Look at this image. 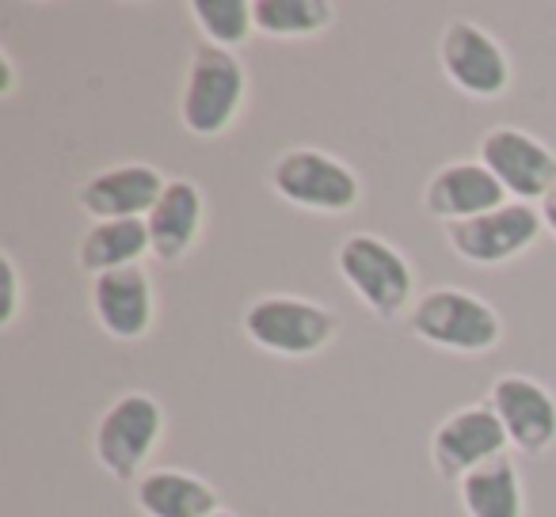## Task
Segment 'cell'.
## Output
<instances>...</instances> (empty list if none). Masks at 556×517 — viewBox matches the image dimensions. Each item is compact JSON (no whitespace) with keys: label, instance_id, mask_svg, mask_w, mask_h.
Returning <instances> with one entry per match:
<instances>
[{"label":"cell","instance_id":"cell-3","mask_svg":"<svg viewBox=\"0 0 556 517\" xmlns=\"http://www.w3.org/2000/svg\"><path fill=\"white\" fill-rule=\"evenodd\" d=\"M408 332L419 342L457 358L492 354L503 339V316L492 301L465 286H434L408 312Z\"/></svg>","mask_w":556,"mask_h":517},{"label":"cell","instance_id":"cell-22","mask_svg":"<svg viewBox=\"0 0 556 517\" xmlns=\"http://www.w3.org/2000/svg\"><path fill=\"white\" fill-rule=\"evenodd\" d=\"M538 214H541V224H545V232L556 240V186L538 202Z\"/></svg>","mask_w":556,"mask_h":517},{"label":"cell","instance_id":"cell-18","mask_svg":"<svg viewBox=\"0 0 556 517\" xmlns=\"http://www.w3.org/2000/svg\"><path fill=\"white\" fill-rule=\"evenodd\" d=\"M146 255H153L146 221H92L77 244V267L88 279H100L111 271L141 267Z\"/></svg>","mask_w":556,"mask_h":517},{"label":"cell","instance_id":"cell-23","mask_svg":"<svg viewBox=\"0 0 556 517\" xmlns=\"http://www.w3.org/2000/svg\"><path fill=\"white\" fill-rule=\"evenodd\" d=\"M0 95H12V88H16V65H12V54L9 50H0Z\"/></svg>","mask_w":556,"mask_h":517},{"label":"cell","instance_id":"cell-20","mask_svg":"<svg viewBox=\"0 0 556 517\" xmlns=\"http://www.w3.org/2000/svg\"><path fill=\"white\" fill-rule=\"evenodd\" d=\"M191 20L206 47L232 50V54L255 35L252 0H191Z\"/></svg>","mask_w":556,"mask_h":517},{"label":"cell","instance_id":"cell-7","mask_svg":"<svg viewBox=\"0 0 556 517\" xmlns=\"http://www.w3.org/2000/svg\"><path fill=\"white\" fill-rule=\"evenodd\" d=\"M439 69L450 80V88H457L462 95L480 103H492L500 95H507L510 80H515V69H510V57L503 50V42L488 27L472 24V20H450L442 27Z\"/></svg>","mask_w":556,"mask_h":517},{"label":"cell","instance_id":"cell-16","mask_svg":"<svg viewBox=\"0 0 556 517\" xmlns=\"http://www.w3.org/2000/svg\"><path fill=\"white\" fill-rule=\"evenodd\" d=\"M134 502L146 517H210L222 509L217 487L187 468H149L134 483Z\"/></svg>","mask_w":556,"mask_h":517},{"label":"cell","instance_id":"cell-11","mask_svg":"<svg viewBox=\"0 0 556 517\" xmlns=\"http://www.w3.org/2000/svg\"><path fill=\"white\" fill-rule=\"evenodd\" d=\"M484 403L495 411L510 449L526 461H538L556 445V396L526 373H500Z\"/></svg>","mask_w":556,"mask_h":517},{"label":"cell","instance_id":"cell-24","mask_svg":"<svg viewBox=\"0 0 556 517\" xmlns=\"http://www.w3.org/2000/svg\"><path fill=\"white\" fill-rule=\"evenodd\" d=\"M210 517H237V514H232V509H225V506H222V509H217V514H210Z\"/></svg>","mask_w":556,"mask_h":517},{"label":"cell","instance_id":"cell-10","mask_svg":"<svg viewBox=\"0 0 556 517\" xmlns=\"http://www.w3.org/2000/svg\"><path fill=\"white\" fill-rule=\"evenodd\" d=\"M510 453V441L503 434L495 411L480 403H465V408L450 411L431 434V445H427V456H431V468L439 479L446 483H462L469 471H477L480 464L495 461V456Z\"/></svg>","mask_w":556,"mask_h":517},{"label":"cell","instance_id":"cell-9","mask_svg":"<svg viewBox=\"0 0 556 517\" xmlns=\"http://www.w3.org/2000/svg\"><path fill=\"white\" fill-rule=\"evenodd\" d=\"M477 160L500 179L510 202L538 206L556 186V153L541 138L518 126H492L480 133Z\"/></svg>","mask_w":556,"mask_h":517},{"label":"cell","instance_id":"cell-1","mask_svg":"<svg viewBox=\"0 0 556 517\" xmlns=\"http://www.w3.org/2000/svg\"><path fill=\"white\" fill-rule=\"evenodd\" d=\"M332 263L336 274L343 279V286L355 294V301L370 316H378L381 324H396V320L416 309L419 294L408 255L396 244H389L386 236H378V232H351V236H343Z\"/></svg>","mask_w":556,"mask_h":517},{"label":"cell","instance_id":"cell-13","mask_svg":"<svg viewBox=\"0 0 556 517\" xmlns=\"http://www.w3.org/2000/svg\"><path fill=\"white\" fill-rule=\"evenodd\" d=\"M92 316L111 339L141 342L156 324V282L146 267H126L92 279L88 286Z\"/></svg>","mask_w":556,"mask_h":517},{"label":"cell","instance_id":"cell-17","mask_svg":"<svg viewBox=\"0 0 556 517\" xmlns=\"http://www.w3.org/2000/svg\"><path fill=\"white\" fill-rule=\"evenodd\" d=\"M457 502L465 517H526V487L518 461L503 453L480 464L457 483Z\"/></svg>","mask_w":556,"mask_h":517},{"label":"cell","instance_id":"cell-12","mask_svg":"<svg viewBox=\"0 0 556 517\" xmlns=\"http://www.w3.org/2000/svg\"><path fill=\"white\" fill-rule=\"evenodd\" d=\"M164 186L168 179L153 164H111L80 183L77 202L92 221H146L149 209L161 202Z\"/></svg>","mask_w":556,"mask_h":517},{"label":"cell","instance_id":"cell-15","mask_svg":"<svg viewBox=\"0 0 556 517\" xmlns=\"http://www.w3.org/2000/svg\"><path fill=\"white\" fill-rule=\"evenodd\" d=\"M206 224V194L194 179H168L161 202L149 209L146 229L153 244V259L161 263H184L194 251Z\"/></svg>","mask_w":556,"mask_h":517},{"label":"cell","instance_id":"cell-6","mask_svg":"<svg viewBox=\"0 0 556 517\" xmlns=\"http://www.w3.org/2000/svg\"><path fill=\"white\" fill-rule=\"evenodd\" d=\"M164 438V408L149 392H123L92 430V456L111 479L138 483L146 476L149 456Z\"/></svg>","mask_w":556,"mask_h":517},{"label":"cell","instance_id":"cell-2","mask_svg":"<svg viewBox=\"0 0 556 517\" xmlns=\"http://www.w3.org/2000/svg\"><path fill=\"white\" fill-rule=\"evenodd\" d=\"M248 103V65L232 50L199 47L191 50L179 88V126L194 141H217L232 130Z\"/></svg>","mask_w":556,"mask_h":517},{"label":"cell","instance_id":"cell-14","mask_svg":"<svg viewBox=\"0 0 556 517\" xmlns=\"http://www.w3.org/2000/svg\"><path fill=\"white\" fill-rule=\"evenodd\" d=\"M503 202H510L507 191L480 160L442 164L424 186V209L442 224L472 221V217L488 214Z\"/></svg>","mask_w":556,"mask_h":517},{"label":"cell","instance_id":"cell-8","mask_svg":"<svg viewBox=\"0 0 556 517\" xmlns=\"http://www.w3.org/2000/svg\"><path fill=\"white\" fill-rule=\"evenodd\" d=\"M541 232H545V224H541L538 206L503 202L472 221L446 224V247L465 267H503L530 251L541 240Z\"/></svg>","mask_w":556,"mask_h":517},{"label":"cell","instance_id":"cell-19","mask_svg":"<svg viewBox=\"0 0 556 517\" xmlns=\"http://www.w3.org/2000/svg\"><path fill=\"white\" fill-rule=\"evenodd\" d=\"M255 35L263 39H317L340 20V9L328 0H252Z\"/></svg>","mask_w":556,"mask_h":517},{"label":"cell","instance_id":"cell-21","mask_svg":"<svg viewBox=\"0 0 556 517\" xmlns=\"http://www.w3.org/2000/svg\"><path fill=\"white\" fill-rule=\"evenodd\" d=\"M0 327H12L24 309V279H20V267L9 251L0 255Z\"/></svg>","mask_w":556,"mask_h":517},{"label":"cell","instance_id":"cell-5","mask_svg":"<svg viewBox=\"0 0 556 517\" xmlns=\"http://www.w3.org/2000/svg\"><path fill=\"white\" fill-rule=\"evenodd\" d=\"M270 191L294 209L343 217L363 202V179L348 160L313 145H290L270 160Z\"/></svg>","mask_w":556,"mask_h":517},{"label":"cell","instance_id":"cell-4","mask_svg":"<svg viewBox=\"0 0 556 517\" xmlns=\"http://www.w3.org/2000/svg\"><path fill=\"white\" fill-rule=\"evenodd\" d=\"M240 332L270 358H317L340 339V316L298 294H260L240 312Z\"/></svg>","mask_w":556,"mask_h":517}]
</instances>
